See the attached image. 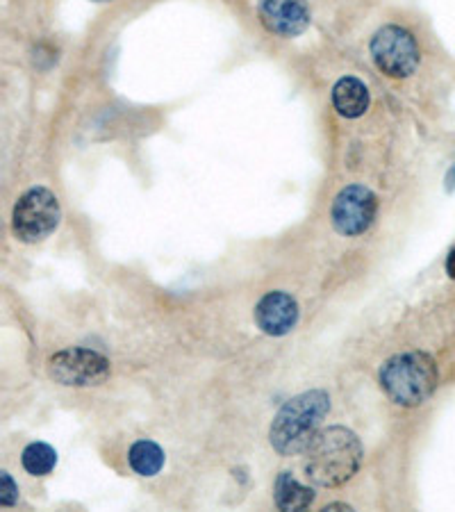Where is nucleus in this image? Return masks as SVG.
<instances>
[{"instance_id":"obj_2","label":"nucleus","mask_w":455,"mask_h":512,"mask_svg":"<svg viewBox=\"0 0 455 512\" xmlns=\"http://www.w3.org/2000/svg\"><path fill=\"white\" fill-rule=\"evenodd\" d=\"M330 412V396L324 390L303 392L289 399L273 419L269 440L280 456H299Z\"/></svg>"},{"instance_id":"obj_15","label":"nucleus","mask_w":455,"mask_h":512,"mask_svg":"<svg viewBox=\"0 0 455 512\" xmlns=\"http://www.w3.org/2000/svg\"><path fill=\"white\" fill-rule=\"evenodd\" d=\"M446 274L455 280V249L449 253V258H446Z\"/></svg>"},{"instance_id":"obj_14","label":"nucleus","mask_w":455,"mask_h":512,"mask_svg":"<svg viewBox=\"0 0 455 512\" xmlns=\"http://www.w3.org/2000/svg\"><path fill=\"white\" fill-rule=\"evenodd\" d=\"M19 501V485L12 481V476L7 472H0V503L3 506H14Z\"/></svg>"},{"instance_id":"obj_7","label":"nucleus","mask_w":455,"mask_h":512,"mask_svg":"<svg viewBox=\"0 0 455 512\" xmlns=\"http://www.w3.org/2000/svg\"><path fill=\"white\" fill-rule=\"evenodd\" d=\"M376 194L364 185H349L337 194L330 219L339 235L358 237L367 233L376 219Z\"/></svg>"},{"instance_id":"obj_11","label":"nucleus","mask_w":455,"mask_h":512,"mask_svg":"<svg viewBox=\"0 0 455 512\" xmlns=\"http://www.w3.org/2000/svg\"><path fill=\"white\" fill-rule=\"evenodd\" d=\"M273 499L280 510H305L314 503V490L296 481L289 472H280L273 483Z\"/></svg>"},{"instance_id":"obj_6","label":"nucleus","mask_w":455,"mask_h":512,"mask_svg":"<svg viewBox=\"0 0 455 512\" xmlns=\"http://www.w3.org/2000/svg\"><path fill=\"white\" fill-rule=\"evenodd\" d=\"M48 374L66 387H96L110 378V360L91 349H64L48 362Z\"/></svg>"},{"instance_id":"obj_10","label":"nucleus","mask_w":455,"mask_h":512,"mask_svg":"<svg viewBox=\"0 0 455 512\" xmlns=\"http://www.w3.org/2000/svg\"><path fill=\"white\" fill-rule=\"evenodd\" d=\"M335 110L346 119H358L369 107V89L362 80L346 76L333 87Z\"/></svg>"},{"instance_id":"obj_4","label":"nucleus","mask_w":455,"mask_h":512,"mask_svg":"<svg viewBox=\"0 0 455 512\" xmlns=\"http://www.w3.org/2000/svg\"><path fill=\"white\" fill-rule=\"evenodd\" d=\"M62 208L57 196L46 187H32L14 205L12 230L26 244H37L60 226Z\"/></svg>"},{"instance_id":"obj_17","label":"nucleus","mask_w":455,"mask_h":512,"mask_svg":"<svg viewBox=\"0 0 455 512\" xmlns=\"http://www.w3.org/2000/svg\"><path fill=\"white\" fill-rule=\"evenodd\" d=\"M94 3H107V0H94Z\"/></svg>"},{"instance_id":"obj_5","label":"nucleus","mask_w":455,"mask_h":512,"mask_svg":"<svg viewBox=\"0 0 455 512\" xmlns=\"http://www.w3.org/2000/svg\"><path fill=\"white\" fill-rule=\"evenodd\" d=\"M371 57L390 78H410L419 66V46L415 37L401 26L380 28L371 39Z\"/></svg>"},{"instance_id":"obj_16","label":"nucleus","mask_w":455,"mask_h":512,"mask_svg":"<svg viewBox=\"0 0 455 512\" xmlns=\"http://www.w3.org/2000/svg\"><path fill=\"white\" fill-rule=\"evenodd\" d=\"M446 187H449V192L455 187V167L449 171V176H446Z\"/></svg>"},{"instance_id":"obj_1","label":"nucleus","mask_w":455,"mask_h":512,"mask_svg":"<svg viewBox=\"0 0 455 512\" xmlns=\"http://www.w3.org/2000/svg\"><path fill=\"white\" fill-rule=\"evenodd\" d=\"M362 444L344 426H330L312 437L305 449V474L321 487H337L351 481L360 469Z\"/></svg>"},{"instance_id":"obj_8","label":"nucleus","mask_w":455,"mask_h":512,"mask_svg":"<svg viewBox=\"0 0 455 512\" xmlns=\"http://www.w3.org/2000/svg\"><path fill=\"white\" fill-rule=\"evenodd\" d=\"M258 12L262 26L278 37H299L310 26L305 0H260Z\"/></svg>"},{"instance_id":"obj_13","label":"nucleus","mask_w":455,"mask_h":512,"mask_svg":"<svg viewBox=\"0 0 455 512\" xmlns=\"http://www.w3.org/2000/svg\"><path fill=\"white\" fill-rule=\"evenodd\" d=\"M23 469L30 476H46L51 474L57 465V451L46 442H32L21 453Z\"/></svg>"},{"instance_id":"obj_3","label":"nucleus","mask_w":455,"mask_h":512,"mask_svg":"<svg viewBox=\"0 0 455 512\" xmlns=\"http://www.w3.org/2000/svg\"><path fill=\"white\" fill-rule=\"evenodd\" d=\"M440 371L435 360L424 351L394 355L380 369V387L396 406L415 408L435 392Z\"/></svg>"},{"instance_id":"obj_9","label":"nucleus","mask_w":455,"mask_h":512,"mask_svg":"<svg viewBox=\"0 0 455 512\" xmlns=\"http://www.w3.org/2000/svg\"><path fill=\"white\" fill-rule=\"evenodd\" d=\"M253 317L262 333L283 337L292 333V328L299 324V303L285 292H269L255 305Z\"/></svg>"},{"instance_id":"obj_12","label":"nucleus","mask_w":455,"mask_h":512,"mask_svg":"<svg viewBox=\"0 0 455 512\" xmlns=\"http://www.w3.org/2000/svg\"><path fill=\"white\" fill-rule=\"evenodd\" d=\"M164 460H167L164 458V451L151 440H139L132 444L128 451V462L132 472L146 478L160 474L164 467Z\"/></svg>"}]
</instances>
